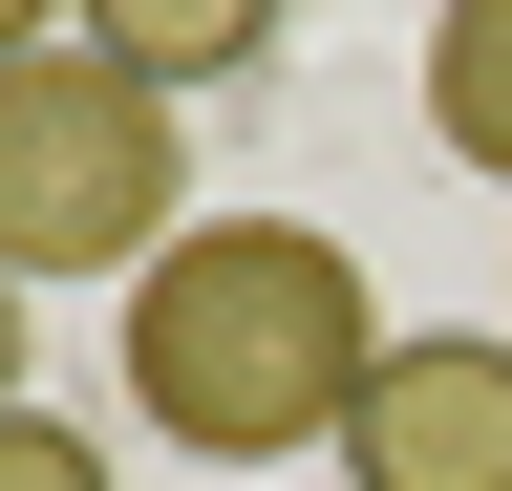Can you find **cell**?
<instances>
[{
    "label": "cell",
    "instance_id": "obj_1",
    "mask_svg": "<svg viewBox=\"0 0 512 491\" xmlns=\"http://www.w3.org/2000/svg\"><path fill=\"white\" fill-rule=\"evenodd\" d=\"M128 406L171 427L192 470H278V449H342V406H363V363H384V299L363 257L320 214H192L150 278H128Z\"/></svg>",
    "mask_w": 512,
    "mask_h": 491
},
{
    "label": "cell",
    "instance_id": "obj_2",
    "mask_svg": "<svg viewBox=\"0 0 512 491\" xmlns=\"http://www.w3.org/2000/svg\"><path fill=\"white\" fill-rule=\"evenodd\" d=\"M192 150H171V86L107 65V43H43V65H0V278H150Z\"/></svg>",
    "mask_w": 512,
    "mask_h": 491
},
{
    "label": "cell",
    "instance_id": "obj_3",
    "mask_svg": "<svg viewBox=\"0 0 512 491\" xmlns=\"http://www.w3.org/2000/svg\"><path fill=\"white\" fill-rule=\"evenodd\" d=\"M342 491H512V321H427L363 363Z\"/></svg>",
    "mask_w": 512,
    "mask_h": 491
},
{
    "label": "cell",
    "instance_id": "obj_4",
    "mask_svg": "<svg viewBox=\"0 0 512 491\" xmlns=\"http://www.w3.org/2000/svg\"><path fill=\"white\" fill-rule=\"evenodd\" d=\"M86 43L192 107V86H256V65H278V0H86Z\"/></svg>",
    "mask_w": 512,
    "mask_h": 491
},
{
    "label": "cell",
    "instance_id": "obj_5",
    "mask_svg": "<svg viewBox=\"0 0 512 491\" xmlns=\"http://www.w3.org/2000/svg\"><path fill=\"white\" fill-rule=\"evenodd\" d=\"M427 150L512 193V0H427Z\"/></svg>",
    "mask_w": 512,
    "mask_h": 491
},
{
    "label": "cell",
    "instance_id": "obj_6",
    "mask_svg": "<svg viewBox=\"0 0 512 491\" xmlns=\"http://www.w3.org/2000/svg\"><path fill=\"white\" fill-rule=\"evenodd\" d=\"M0 491H107V427H64V406H0Z\"/></svg>",
    "mask_w": 512,
    "mask_h": 491
},
{
    "label": "cell",
    "instance_id": "obj_7",
    "mask_svg": "<svg viewBox=\"0 0 512 491\" xmlns=\"http://www.w3.org/2000/svg\"><path fill=\"white\" fill-rule=\"evenodd\" d=\"M43 43H86V0H0V65H43Z\"/></svg>",
    "mask_w": 512,
    "mask_h": 491
},
{
    "label": "cell",
    "instance_id": "obj_8",
    "mask_svg": "<svg viewBox=\"0 0 512 491\" xmlns=\"http://www.w3.org/2000/svg\"><path fill=\"white\" fill-rule=\"evenodd\" d=\"M0 406H22V278H0Z\"/></svg>",
    "mask_w": 512,
    "mask_h": 491
}]
</instances>
